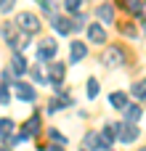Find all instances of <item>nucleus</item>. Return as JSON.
<instances>
[{
    "mask_svg": "<svg viewBox=\"0 0 146 151\" xmlns=\"http://www.w3.org/2000/svg\"><path fill=\"white\" fill-rule=\"evenodd\" d=\"M40 5H43V11H48V13L56 11V3H53V0H40Z\"/></svg>",
    "mask_w": 146,
    "mask_h": 151,
    "instance_id": "obj_21",
    "label": "nucleus"
},
{
    "mask_svg": "<svg viewBox=\"0 0 146 151\" xmlns=\"http://www.w3.org/2000/svg\"><path fill=\"white\" fill-rule=\"evenodd\" d=\"M16 88V96H19V101H24V104H32L35 101V88L32 85H27V82H19V85H13Z\"/></svg>",
    "mask_w": 146,
    "mask_h": 151,
    "instance_id": "obj_6",
    "label": "nucleus"
},
{
    "mask_svg": "<svg viewBox=\"0 0 146 151\" xmlns=\"http://www.w3.org/2000/svg\"><path fill=\"white\" fill-rule=\"evenodd\" d=\"M56 53H59V42H56V40H43V42L37 45V58H40V61H51Z\"/></svg>",
    "mask_w": 146,
    "mask_h": 151,
    "instance_id": "obj_4",
    "label": "nucleus"
},
{
    "mask_svg": "<svg viewBox=\"0 0 146 151\" xmlns=\"http://www.w3.org/2000/svg\"><path fill=\"white\" fill-rule=\"evenodd\" d=\"M16 24H19V27H21V32H27V35H32V32H37V29H40V19H37V16H32V13H19Z\"/></svg>",
    "mask_w": 146,
    "mask_h": 151,
    "instance_id": "obj_3",
    "label": "nucleus"
},
{
    "mask_svg": "<svg viewBox=\"0 0 146 151\" xmlns=\"http://www.w3.org/2000/svg\"><path fill=\"white\" fill-rule=\"evenodd\" d=\"M141 151H146V149H141Z\"/></svg>",
    "mask_w": 146,
    "mask_h": 151,
    "instance_id": "obj_28",
    "label": "nucleus"
},
{
    "mask_svg": "<svg viewBox=\"0 0 146 151\" xmlns=\"http://www.w3.org/2000/svg\"><path fill=\"white\" fill-rule=\"evenodd\" d=\"M13 3H16V0H3V5H0V11H3V13H8V11L13 8Z\"/></svg>",
    "mask_w": 146,
    "mask_h": 151,
    "instance_id": "obj_23",
    "label": "nucleus"
},
{
    "mask_svg": "<svg viewBox=\"0 0 146 151\" xmlns=\"http://www.w3.org/2000/svg\"><path fill=\"white\" fill-rule=\"evenodd\" d=\"M64 5H66V11H77V8L82 5V0H66Z\"/></svg>",
    "mask_w": 146,
    "mask_h": 151,
    "instance_id": "obj_22",
    "label": "nucleus"
},
{
    "mask_svg": "<svg viewBox=\"0 0 146 151\" xmlns=\"http://www.w3.org/2000/svg\"><path fill=\"white\" fill-rule=\"evenodd\" d=\"M141 114H144V109H141L138 104H130V106L125 109V119H128V122H138Z\"/></svg>",
    "mask_w": 146,
    "mask_h": 151,
    "instance_id": "obj_13",
    "label": "nucleus"
},
{
    "mask_svg": "<svg viewBox=\"0 0 146 151\" xmlns=\"http://www.w3.org/2000/svg\"><path fill=\"white\" fill-rule=\"evenodd\" d=\"M11 69H13V74H24V72H27V61L21 58V53H13V58H11Z\"/></svg>",
    "mask_w": 146,
    "mask_h": 151,
    "instance_id": "obj_11",
    "label": "nucleus"
},
{
    "mask_svg": "<svg viewBox=\"0 0 146 151\" xmlns=\"http://www.w3.org/2000/svg\"><path fill=\"white\" fill-rule=\"evenodd\" d=\"M48 151H64V146H59V143H56V146H51Z\"/></svg>",
    "mask_w": 146,
    "mask_h": 151,
    "instance_id": "obj_26",
    "label": "nucleus"
},
{
    "mask_svg": "<svg viewBox=\"0 0 146 151\" xmlns=\"http://www.w3.org/2000/svg\"><path fill=\"white\" fill-rule=\"evenodd\" d=\"M48 138H51L53 143H59V146H64V143H66V138H64L59 130H48Z\"/></svg>",
    "mask_w": 146,
    "mask_h": 151,
    "instance_id": "obj_20",
    "label": "nucleus"
},
{
    "mask_svg": "<svg viewBox=\"0 0 146 151\" xmlns=\"http://www.w3.org/2000/svg\"><path fill=\"white\" fill-rule=\"evenodd\" d=\"M88 37H90V42H106V32H104L98 24L88 27Z\"/></svg>",
    "mask_w": 146,
    "mask_h": 151,
    "instance_id": "obj_10",
    "label": "nucleus"
},
{
    "mask_svg": "<svg viewBox=\"0 0 146 151\" xmlns=\"http://www.w3.org/2000/svg\"><path fill=\"white\" fill-rule=\"evenodd\" d=\"M109 101H112V106H117V109H122V111L130 106V104H128V96H125V93H117V90L109 96Z\"/></svg>",
    "mask_w": 146,
    "mask_h": 151,
    "instance_id": "obj_12",
    "label": "nucleus"
},
{
    "mask_svg": "<svg viewBox=\"0 0 146 151\" xmlns=\"http://www.w3.org/2000/svg\"><path fill=\"white\" fill-rule=\"evenodd\" d=\"M8 80H11V74H8V69H3V88H8Z\"/></svg>",
    "mask_w": 146,
    "mask_h": 151,
    "instance_id": "obj_25",
    "label": "nucleus"
},
{
    "mask_svg": "<svg viewBox=\"0 0 146 151\" xmlns=\"http://www.w3.org/2000/svg\"><path fill=\"white\" fill-rule=\"evenodd\" d=\"M0 127H3V138H8V135L16 130V125H13L11 119H3V122H0Z\"/></svg>",
    "mask_w": 146,
    "mask_h": 151,
    "instance_id": "obj_19",
    "label": "nucleus"
},
{
    "mask_svg": "<svg viewBox=\"0 0 146 151\" xmlns=\"http://www.w3.org/2000/svg\"><path fill=\"white\" fill-rule=\"evenodd\" d=\"M114 130H117V138H120L122 143H133V141L138 138V133H141L136 122H125V125H117Z\"/></svg>",
    "mask_w": 146,
    "mask_h": 151,
    "instance_id": "obj_2",
    "label": "nucleus"
},
{
    "mask_svg": "<svg viewBox=\"0 0 146 151\" xmlns=\"http://www.w3.org/2000/svg\"><path fill=\"white\" fill-rule=\"evenodd\" d=\"M96 19H101L104 24H112V21H114V8H112V3L98 5V8H96Z\"/></svg>",
    "mask_w": 146,
    "mask_h": 151,
    "instance_id": "obj_7",
    "label": "nucleus"
},
{
    "mask_svg": "<svg viewBox=\"0 0 146 151\" xmlns=\"http://www.w3.org/2000/svg\"><path fill=\"white\" fill-rule=\"evenodd\" d=\"M98 90H101L98 88V80H88V98H96Z\"/></svg>",
    "mask_w": 146,
    "mask_h": 151,
    "instance_id": "obj_18",
    "label": "nucleus"
},
{
    "mask_svg": "<svg viewBox=\"0 0 146 151\" xmlns=\"http://www.w3.org/2000/svg\"><path fill=\"white\" fill-rule=\"evenodd\" d=\"M114 138H117V130L114 127H104V130H98V141H96V149L98 151H106L112 143H114Z\"/></svg>",
    "mask_w": 146,
    "mask_h": 151,
    "instance_id": "obj_5",
    "label": "nucleus"
},
{
    "mask_svg": "<svg viewBox=\"0 0 146 151\" xmlns=\"http://www.w3.org/2000/svg\"><path fill=\"white\" fill-rule=\"evenodd\" d=\"M122 5H125L130 13H141V0H122Z\"/></svg>",
    "mask_w": 146,
    "mask_h": 151,
    "instance_id": "obj_16",
    "label": "nucleus"
},
{
    "mask_svg": "<svg viewBox=\"0 0 146 151\" xmlns=\"http://www.w3.org/2000/svg\"><path fill=\"white\" fill-rule=\"evenodd\" d=\"M53 29H56L59 35H69V32L74 29V24H72L69 19H64V16H53Z\"/></svg>",
    "mask_w": 146,
    "mask_h": 151,
    "instance_id": "obj_8",
    "label": "nucleus"
},
{
    "mask_svg": "<svg viewBox=\"0 0 146 151\" xmlns=\"http://www.w3.org/2000/svg\"><path fill=\"white\" fill-rule=\"evenodd\" d=\"M0 98H3V106H8V101H11V93H8V88H3V93H0Z\"/></svg>",
    "mask_w": 146,
    "mask_h": 151,
    "instance_id": "obj_24",
    "label": "nucleus"
},
{
    "mask_svg": "<svg viewBox=\"0 0 146 151\" xmlns=\"http://www.w3.org/2000/svg\"><path fill=\"white\" fill-rule=\"evenodd\" d=\"M32 77H35V82H40V85L45 82V72H43V66H40V64H37V66H32Z\"/></svg>",
    "mask_w": 146,
    "mask_h": 151,
    "instance_id": "obj_17",
    "label": "nucleus"
},
{
    "mask_svg": "<svg viewBox=\"0 0 146 151\" xmlns=\"http://www.w3.org/2000/svg\"><path fill=\"white\" fill-rule=\"evenodd\" d=\"M85 53H88L85 42H72V48H69V58H72V61H82Z\"/></svg>",
    "mask_w": 146,
    "mask_h": 151,
    "instance_id": "obj_9",
    "label": "nucleus"
},
{
    "mask_svg": "<svg viewBox=\"0 0 146 151\" xmlns=\"http://www.w3.org/2000/svg\"><path fill=\"white\" fill-rule=\"evenodd\" d=\"M133 96L141 101V98H146V80H138L136 85H133Z\"/></svg>",
    "mask_w": 146,
    "mask_h": 151,
    "instance_id": "obj_15",
    "label": "nucleus"
},
{
    "mask_svg": "<svg viewBox=\"0 0 146 151\" xmlns=\"http://www.w3.org/2000/svg\"><path fill=\"white\" fill-rule=\"evenodd\" d=\"M101 61H104L106 66H125L128 56H125V50H122V48H117V45H109Z\"/></svg>",
    "mask_w": 146,
    "mask_h": 151,
    "instance_id": "obj_1",
    "label": "nucleus"
},
{
    "mask_svg": "<svg viewBox=\"0 0 146 151\" xmlns=\"http://www.w3.org/2000/svg\"><path fill=\"white\" fill-rule=\"evenodd\" d=\"M144 32H146V19H144Z\"/></svg>",
    "mask_w": 146,
    "mask_h": 151,
    "instance_id": "obj_27",
    "label": "nucleus"
},
{
    "mask_svg": "<svg viewBox=\"0 0 146 151\" xmlns=\"http://www.w3.org/2000/svg\"><path fill=\"white\" fill-rule=\"evenodd\" d=\"M64 72H66L64 64H53V66H51V85H53V82H61V80H64Z\"/></svg>",
    "mask_w": 146,
    "mask_h": 151,
    "instance_id": "obj_14",
    "label": "nucleus"
}]
</instances>
